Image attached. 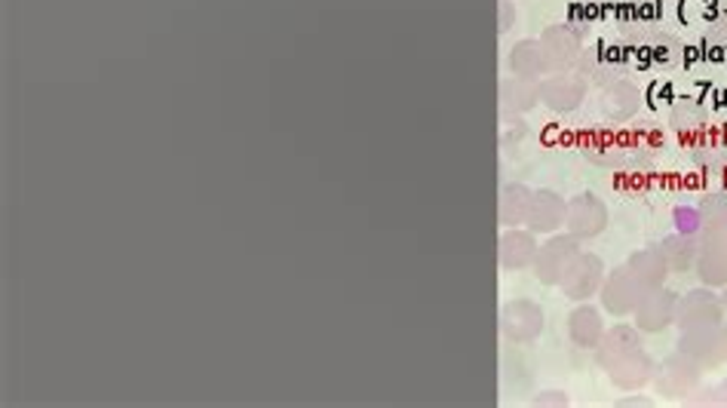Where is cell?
Segmentation results:
<instances>
[{"instance_id": "cell-1", "label": "cell", "mask_w": 727, "mask_h": 408, "mask_svg": "<svg viewBox=\"0 0 727 408\" xmlns=\"http://www.w3.org/2000/svg\"><path fill=\"white\" fill-rule=\"evenodd\" d=\"M577 255H581V239L571 234H550V239L537 246L531 271L543 286H559Z\"/></svg>"}, {"instance_id": "cell-2", "label": "cell", "mask_w": 727, "mask_h": 408, "mask_svg": "<svg viewBox=\"0 0 727 408\" xmlns=\"http://www.w3.org/2000/svg\"><path fill=\"white\" fill-rule=\"evenodd\" d=\"M537 93H541V105L555 114H569L583 105V99L590 93V80L583 78L581 71H559V74H546L537 83Z\"/></svg>"}, {"instance_id": "cell-3", "label": "cell", "mask_w": 727, "mask_h": 408, "mask_svg": "<svg viewBox=\"0 0 727 408\" xmlns=\"http://www.w3.org/2000/svg\"><path fill=\"white\" fill-rule=\"evenodd\" d=\"M703 381V366L697 359H690L688 354H673L669 359H663L661 369L654 375V384L666 399H685V396L697 394V387Z\"/></svg>"}, {"instance_id": "cell-4", "label": "cell", "mask_w": 727, "mask_h": 408, "mask_svg": "<svg viewBox=\"0 0 727 408\" xmlns=\"http://www.w3.org/2000/svg\"><path fill=\"white\" fill-rule=\"evenodd\" d=\"M543 310L529 298H513L501 307V335L510 344H531L541 338Z\"/></svg>"}, {"instance_id": "cell-5", "label": "cell", "mask_w": 727, "mask_h": 408, "mask_svg": "<svg viewBox=\"0 0 727 408\" xmlns=\"http://www.w3.org/2000/svg\"><path fill=\"white\" fill-rule=\"evenodd\" d=\"M602 279H605V264H602V258L593 255V252H581V255L571 262L569 271H565V277L559 283V289H562L565 298H571L574 304H581V302H590L593 295H598Z\"/></svg>"}, {"instance_id": "cell-6", "label": "cell", "mask_w": 727, "mask_h": 408, "mask_svg": "<svg viewBox=\"0 0 727 408\" xmlns=\"http://www.w3.org/2000/svg\"><path fill=\"white\" fill-rule=\"evenodd\" d=\"M543 55H546V65H550V74H559V71H574V65L581 62L583 55V43H581V31L571 26H550L543 31L541 38Z\"/></svg>"}, {"instance_id": "cell-7", "label": "cell", "mask_w": 727, "mask_h": 408, "mask_svg": "<svg viewBox=\"0 0 727 408\" xmlns=\"http://www.w3.org/2000/svg\"><path fill=\"white\" fill-rule=\"evenodd\" d=\"M703 323H725V302L709 286L682 295L675 304V326L678 329L703 326Z\"/></svg>"}, {"instance_id": "cell-8", "label": "cell", "mask_w": 727, "mask_h": 408, "mask_svg": "<svg viewBox=\"0 0 727 408\" xmlns=\"http://www.w3.org/2000/svg\"><path fill=\"white\" fill-rule=\"evenodd\" d=\"M642 283L629 274V267L623 264L617 271H611L608 277L602 279V289H598V298L605 304V310L611 316H629L635 314V307L642 302Z\"/></svg>"}, {"instance_id": "cell-9", "label": "cell", "mask_w": 727, "mask_h": 408, "mask_svg": "<svg viewBox=\"0 0 727 408\" xmlns=\"http://www.w3.org/2000/svg\"><path fill=\"white\" fill-rule=\"evenodd\" d=\"M565 227H569L571 237L577 239H593L598 234H605L608 227V206L595 194H577V197L569 200V218H565Z\"/></svg>"}, {"instance_id": "cell-10", "label": "cell", "mask_w": 727, "mask_h": 408, "mask_svg": "<svg viewBox=\"0 0 727 408\" xmlns=\"http://www.w3.org/2000/svg\"><path fill=\"white\" fill-rule=\"evenodd\" d=\"M694 274L700 277L703 286L709 289H725L727 286V234L703 231L700 252L694 262Z\"/></svg>"}, {"instance_id": "cell-11", "label": "cell", "mask_w": 727, "mask_h": 408, "mask_svg": "<svg viewBox=\"0 0 727 408\" xmlns=\"http://www.w3.org/2000/svg\"><path fill=\"white\" fill-rule=\"evenodd\" d=\"M678 350L697 359L703 369H718L721 359V323H703V326H688L678 335Z\"/></svg>"}, {"instance_id": "cell-12", "label": "cell", "mask_w": 727, "mask_h": 408, "mask_svg": "<svg viewBox=\"0 0 727 408\" xmlns=\"http://www.w3.org/2000/svg\"><path fill=\"white\" fill-rule=\"evenodd\" d=\"M565 218H569V200L550 187L534 191L529 218H525V227L531 234H559V227H565Z\"/></svg>"}, {"instance_id": "cell-13", "label": "cell", "mask_w": 727, "mask_h": 408, "mask_svg": "<svg viewBox=\"0 0 727 408\" xmlns=\"http://www.w3.org/2000/svg\"><path fill=\"white\" fill-rule=\"evenodd\" d=\"M675 304H678V295L669 289H663V286L661 289L645 292L633 314L638 332H651V335H657V332L675 326Z\"/></svg>"}, {"instance_id": "cell-14", "label": "cell", "mask_w": 727, "mask_h": 408, "mask_svg": "<svg viewBox=\"0 0 727 408\" xmlns=\"http://www.w3.org/2000/svg\"><path fill=\"white\" fill-rule=\"evenodd\" d=\"M537 234L522 231V227H503L501 239H498V264L506 274H516L534 264L537 255Z\"/></svg>"}, {"instance_id": "cell-15", "label": "cell", "mask_w": 727, "mask_h": 408, "mask_svg": "<svg viewBox=\"0 0 727 408\" xmlns=\"http://www.w3.org/2000/svg\"><path fill=\"white\" fill-rule=\"evenodd\" d=\"M605 371H608V378L614 381V387H621V390H642L645 384L654 381L657 366H654V359L645 354V347H638L633 354L614 359Z\"/></svg>"}, {"instance_id": "cell-16", "label": "cell", "mask_w": 727, "mask_h": 408, "mask_svg": "<svg viewBox=\"0 0 727 408\" xmlns=\"http://www.w3.org/2000/svg\"><path fill=\"white\" fill-rule=\"evenodd\" d=\"M638 105H642V93L629 80H614L608 86H602L598 111L608 120H614V123H623V120L633 118Z\"/></svg>"}, {"instance_id": "cell-17", "label": "cell", "mask_w": 727, "mask_h": 408, "mask_svg": "<svg viewBox=\"0 0 727 408\" xmlns=\"http://www.w3.org/2000/svg\"><path fill=\"white\" fill-rule=\"evenodd\" d=\"M510 74L519 80H529V83H541L550 74L546 65V55H543L541 40H519L516 47L510 50Z\"/></svg>"}, {"instance_id": "cell-18", "label": "cell", "mask_w": 727, "mask_h": 408, "mask_svg": "<svg viewBox=\"0 0 727 408\" xmlns=\"http://www.w3.org/2000/svg\"><path fill=\"white\" fill-rule=\"evenodd\" d=\"M569 335L571 344H577L581 350H595L602 335H605V319L595 310L593 304L581 302L569 316Z\"/></svg>"}, {"instance_id": "cell-19", "label": "cell", "mask_w": 727, "mask_h": 408, "mask_svg": "<svg viewBox=\"0 0 727 408\" xmlns=\"http://www.w3.org/2000/svg\"><path fill=\"white\" fill-rule=\"evenodd\" d=\"M534 105H541V93H537V83H529V80L519 78H503L501 80V118H519L525 114Z\"/></svg>"}, {"instance_id": "cell-20", "label": "cell", "mask_w": 727, "mask_h": 408, "mask_svg": "<svg viewBox=\"0 0 727 408\" xmlns=\"http://www.w3.org/2000/svg\"><path fill=\"white\" fill-rule=\"evenodd\" d=\"M626 267H629V274L642 283V289L645 292L661 289L663 283H666V277H669V264H666L661 249L633 252L629 262H626Z\"/></svg>"}, {"instance_id": "cell-21", "label": "cell", "mask_w": 727, "mask_h": 408, "mask_svg": "<svg viewBox=\"0 0 727 408\" xmlns=\"http://www.w3.org/2000/svg\"><path fill=\"white\" fill-rule=\"evenodd\" d=\"M642 347V335H638V326L629 329V326H614V329H605L602 335V341L595 347V354H598V366L602 369H608L614 359H621V356L633 354Z\"/></svg>"}, {"instance_id": "cell-22", "label": "cell", "mask_w": 727, "mask_h": 408, "mask_svg": "<svg viewBox=\"0 0 727 408\" xmlns=\"http://www.w3.org/2000/svg\"><path fill=\"white\" fill-rule=\"evenodd\" d=\"M661 252L666 264H669V274H688L694 262H697V252H700V237H688V234H678L666 237L661 243Z\"/></svg>"}, {"instance_id": "cell-23", "label": "cell", "mask_w": 727, "mask_h": 408, "mask_svg": "<svg viewBox=\"0 0 727 408\" xmlns=\"http://www.w3.org/2000/svg\"><path fill=\"white\" fill-rule=\"evenodd\" d=\"M534 191L525 185H506L501 191V206H498V218L503 227H519L529 218V206Z\"/></svg>"}, {"instance_id": "cell-24", "label": "cell", "mask_w": 727, "mask_h": 408, "mask_svg": "<svg viewBox=\"0 0 727 408\" xmlns=\"http://www.w3.org/2000/svg\"><path fill=\"white\" fill-rule=\"evenodd\" d=\"M703 212V231H715V234H727V187L715 191L700 203Z\"/></svg>"}, {"instance_id": "cell-25", "label": "cell", "mask_w": 727, "mask_h": 408, "mask_svg": "<svg viewBox=\"0 0 727 408\" xmlns=\"http://www.w3.org/2000/svg\"><path fill=\"white\" fill-rule=\"evenodd\" d=\"M673 126L682 135H697L706 130V108L700 102H682L673 111Z\"/></svg>"}, {"instance_id": "cell-26", "label": "cell", "mask_w": 727, "mask_h": 408, "mask_svg": "<svg viewBox=\"0 0 727 408\" xmlns=\"http://www.w3.org/2000/svg\"><path fill=\"white\" fill-rule=\"evenodd\" d=\"M675 231H678V234H688V237H700L703 234L700 206H678V210H675Z\"/></svg>"}, {"instance_id": "cell-27", "label": "cell", "mask_w": 727, "mask_h": 408, "mask_svg": "<svg viewBox=\"0 0 727 408\" xmlns=\"http://www.w3.org/2000/svg\"><path fill=\"white\" fill-rule=\"evenodd\" d=\"M697 394L690 399V406H718V408H727V381H718L715 387H706V390H700L697 387Z\"/></svg>"}, {"instance_id": "cell-28", "label": "cell", "mask_w": 727, "mask_h": 408, "mask_svg": "<svg viewBox=\"0 0 727 408\" xmlns=\"http://www.w3.org/2000/svg\"><path fill=\"white\" fill-rule=\"evenodd\" d=\"M513 26H516V3L498 0V34H506Z\"/></svg>"}, {"instance_id": "cell-29", "label": "cell", "mask_w": 727, "mask_h": 408, "mask_svg": "<svg viewBox=\"0 0 727 408\" xmlns=\"http://www.w3.org/2000/svg\"><path fill=\"white\" fill-rule=\"evenodd\" d=\"M534 406H569V396L562 394V390H543V394L534 399Z\"/></svg>"}, {"instance_id": "cell-30", "label": "cell", "mask_w": 727, "mask_h": 408, "mask_svg": "<svg viewBox=\"0 0 727 408\" xmlns=\"http://www.w3.org/2000/svg\"><path fill=\"white\" fill-rule=\"evenodd\" d=\"M721 359L727 363V323H721Z\"/></svg>"}, {"instance_id": "cell-31", "label": "cell", "mask_w": 727, "mask_h": 408, "mask_svg": "<svg viewBox=\"0 0 727 408\" xmlns=\"http://www.w3.org/2000/svg\"><path fill=\"white\" fill-rule=\"evenodd\" d=\"M621 406H651L648 399H623Z\"/></svg>"}, {"instance_id": "cell-32", "label": "cell", "mask_w": 727, "mask_h": 408, "mask_svg": "<svg viewBox=\"0 0 727 408\" xmlns=\"http://www.w3.org/2000/svg\"><path fill=\"white\" fill-rule=\"evenodd\" d=\"M721 302H725V310H727V286H725V295H721Z\"/></svg>"}]
</instances>
